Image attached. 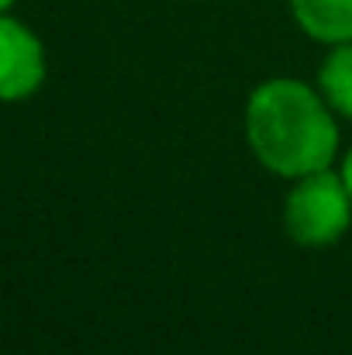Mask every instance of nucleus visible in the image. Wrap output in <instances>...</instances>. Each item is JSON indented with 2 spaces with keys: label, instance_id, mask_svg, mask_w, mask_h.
<instances>
[{
  "label": "nucleus",
  "instance_id": "obj_1",
  "mask_svg": "<svg viewBox=\"0 0 352 355\" xmlns=\"http://www.w3.org/2000/svg\"><path fill=\"white\" fill-rule=\"evenodd\" d=\"M245 135L255 159L290 180L328 169L339 148V128L325 97L297 80H269L249 97Z\"/></svg>",
  "mask_w": 352,
  "mask_h": 355
},
{
  "label": "nucleus",
  "instance_id": "obj_2",
  "mask_svg": "<svg viewBox=\"0 0 352 355\" xmlns=\"http://www.w3.org/2000/svg\"><path fill=\"white\" fill-rule=\"evenodd\" d=\"M352 221V197L342 183V173L318 169L297 180L287 197L283 225L297 245H332L346 235Z\"/></svg>",
  "mask_w": 352,
  "mask_h": 355
},
{
  "label": "nucleus",
  "instance_id": "obj_3",
  "mask_svg": "<svg viewBox=\"0 0 352 355\" xmlns=\"http://www.w3.org/2000/svg\"><path fill=\"white\" fill-rule=\"evenodd\" d=\"M45 80V49L31 28L0 14V101H24Z\"/></svg>",
  "mask_w": 352,
  "mask_h": 355
},
{
  "label": "nucleus",
  "instance_id": "obj_4",
  "mask_svg": "<svg viewBox=\"0 0 352 355\" xmlns=\"http://www.w3.org/2000/svg\"><path fill=\"white\" fill-rule=\"evenodd\" d=\"M290 10L301 31H308L315 42H352V0H290Z\"/></svg>",
  "mask_w": 352,
  "mask_h": 355
},
{
  "label": "nucleus",
  "instance_id": "obj_5",
  "mask_svg": "<svg viewBox=\"0 0 352 355\" xmlns=\"http://www.w3.org/2000/svg\"><path fill=\"white\" fill-rule=\"evenodd\" d=\"M318 87H321V97L328 101V107L352 118V42H342L328 52V59L321 62V73H318Z\"/></svg>",
  "mask_w": 352,
  "mask_h": 355
},
{
  "label": "nucleus",
  "instance_id": "obj_6",
  "mask_svg": "<svg viewBox=\"0 0 352 355\" xmlns=\"http://www.w3.org/2000/svg\"><path fill=\"white\" fill-rule=\"evenodd\" d=\"M342 183H346V190H349V197H352V148H349V155H346V162H342Z\"/></svg>",
  "mask_w": 352,
  "mask_h": 355
},
{
  "label": "nucleus",
  "instance_id": "obj_7",
  "mask_svg": "<svg viewBox=\"0 0 352 355\" xmlns=\"http://www.w3.org/2000/svg\"><path fill=\"white\" fill-rule=\"evenodd\" d=\"M10 3H14V0H0V14H3V10H7Z\"/></svg>",
  "mask_w": 352,
  "mask_h": 355
}]
</instances>
